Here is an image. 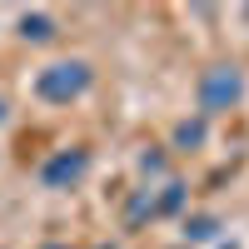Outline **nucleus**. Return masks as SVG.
Returning a JSON list of instances; mask_svg holds the SVG:
<instances>
[{
    "instance_id": "3",
    "label": "nucleus",
    "mask_w": 249,
    "mask_h": 249,
    "mask_svg": "<svg viewBox=\"0 0 249 249\" xmlns=\"http://www.w3.org/2000/svg\"><path fill=\"white\" fill-rule=\"evenodd\" d=\"M85 175V155H60L55 164H45V184H65V179H80Z\"/></svg>"
},
{
    "instance_id": "2",
    "label": "nucleus",
    "mask_w": 249,
    "mask_h": 249,
    "mask_svg": "<svg viewBox=\"0 0 249 249\" xmlns=\"http://www.w3.org/2000/svg\"><path fill=\"white\" fill-rule=\"evenodd\" d=\"M234 100H239V75L234 70H210L204 75V110L234 105Z\"/></svg>"
},
{
    "instance_id": "1",
    "label": "nucleus",
    "mask_w": 249,
    "mask_h": 249,
    "mask_svg": "<svg viewBox=\"0 0 249 249\" xmlns=\"http://www.w3.org/2000/svg\"><path fill=\"white\" fill-rule=\"evenodd\" d=\"M85 85H90V70L85 65H50V70H40V80H35V90L45 100H70Z\"/></svg>"
},
{
    "instance_id": "5",
    "label": "nucleus",
    "mask_w": 249,
    "mask_h": 249,
    "mask_svg": "<svg viewBox=\"0 0 249 249\" xmlns=\"http://www.w3.org/2000/svg\"><path fill=\"white\" fill-rule=\"evenodd\" d=\"M0 115H5V105H0Z\"/></svg>"
},
{
    "instance_id": "4",
    "label": "nucleus",
    "mask_w": 249,
    "mask_h": 249,
    "mask_svg": "<svg viewBox=\"0 0 249 249\" xmlns=\"http://www.w3.org/2000/svg\"><path fill=\"white\" fill-rule=\"evenodd\" d=\"M20 25H25V35H30V40H45V35H50V20H45V15H25Z\"/></svg>"
}]
</instances>
